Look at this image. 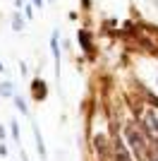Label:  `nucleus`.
<instances>
[{
	"mask_svg": "<svg viewBox=\"0 0 158 161\" xmlns=\"http://www.w3.org/2000/svg\"><path fill=\"white\" fill-rule=\"evenodd\" d=\"M12 137L14 140H19V128H17V123L12 120Z\"/></svg>",
	"mask_w": 158,
	"mask_h": 161,
	"instance_id": "nucleus-8",
	"label": "nucleus"
},
{
	"mask_svg": "<svg viewBox=\"0 0 158 161\" xmlns=\"http://www.w3.org/2000/svg\"><path fill=\"white\" fill-rule=\"evenodd\" d=\"M0 140H5V130L0 128Z\"/></svg>",
	"mask_w": 158,
	"mask_h": 161,
	"instance_id": "nucleus-11",
	"label": "nucleus"
},
{
	"mask_svg": "<svg viewBox=\"0 0 158 161\" xmlns=\"http://www.w3.org/2000/svg\"><path fill=\"white\" fill-rule=\"evenodd\" d=\"M125 135H127V142H129L132 149H134V154H137L139 159H146V156H149L146 140H144V135L139 132L137 125H127V128H125Z\"/></svg>",
	"mask_w": 158,
	"mask_h": 161,
	"instance_id": "nucleus-1",
	"label": "nucleus"
},
{
	"mask_svg": "<svg viewBox=\"0 0 158 161\" xmlns=\"http://www.w3.org/2000/svg\"><path fill=\"white\" fill-rule=\"evenodd\" d=\"M79 41H82V48L89 53V51H91V43H89V36H86V31H79Z\"/></svg>",
	"mask_w": 158,
	"mask_h": 161,
	"instance_id": "nucleus-5",
	"label": "nucleus"
},
{
	"mask_svg": "<svg viewBox=\"0 0 158 161\" xmlns=\"http://www.w3.org/2000/svg\"><path fill=\"white\" fill-rule=\"evenodd\" d=\"M34 5H36V7H41V5H43V0H34Z\"/></svg>",
	"mask_w": 158,
	"mask_h": 161,
	"instance_id": "nucleus-10",
	"label": "nucleus"
},
{
	"mask_svg": "<svg viewBox=\"0 0 158 161\" xmlns=\"http://www.w3.org/2000/svg\"><path fill=\"white\" fill-rule=\"evenodd\" d=\"M144 128H146V135H151L153 140L158 142V113L151 111V108L144 113Z\"/></svg>",
	"mask_w": 158,
	"mask_h": 161,
	"instance_id": "nucleus-2",
	"label": "nucleus"
},
{
	"mask_svg": "<svg viewBox=\"0 0 158 161\" xmlns=\"http://www.w3.org/2000/svg\"><path fill=\"white\" fill-rule=\"evenodd\" d=\"M12 27L17 29V31H19V29L24 27V24H22V17H19V14H17V17H14V22H12Z\"/></svg>",
	"mask_w": 158,
	"mask_h": 161,
	"instance_id": "nucleus-7",
	"label": "nucleus"
},
{
	"mask_svg": "<svg viewBox=\"0 0 158 161\" xmlns=\"http://www.w3.org/2000/svg\"><path fill=\"white\" fill-rule=\"evenodd\" d=\"M115 159H118V161H132V156L127 154L125 144H122L120 140H115Z\"/></svg>",
	"mask_w": 158,
	"mask_h": 161,
	"instance_id": "nucleus-4",
	"label": "nucleus"
},
{
	"mask_svg": "<svg viewBox=\"0 0 158 161\" xmlns=\"http://www.w3.org/2000/svg\"><path fill=\"white\" fill-rule=\"evenodd\" d=\"M14 101H17V106H19V111H22V113H26V106H24V101H22V99H14Z\"/></svg>",
	"mask_w": 158,
	"mask_h": 161,
	"instance_id": "nucleus-9",
	"label": "nucleus"
},
{
	"mask_svg": "<svg viewBox=\"0 0 158 161\" xmlns=\"http://www.w3.org/2000/svg\"><path fill=\"white\" fill-rule=\"evenodd\" d=\"M12 92H14V89H12V84H10V82H5V84L0 87V94H3V96H10Z\"/></svg>",
	"mask_w": 158,
	"mask_h": 161,
	"instance_id": "nucleus-6",
	"label": "nucleus"
},
{
	"mask_svg": "<svg viewBox=\"0 0 158 161\" xmlns=\"http://www.w3.org/2000/svg\"><path fill=\"white\" fill-rule=\"evenodd\" d=\"M93 144H96V149H98V156L103 159L105 154H108V144H105V135L98 132L96 137H93Z\"/></svg>",
	"mask_w": 158,
	"mask_h": 161,
	"instance_id": "nucleus-3",
	"label": "nucleus"
}]
</instances>
